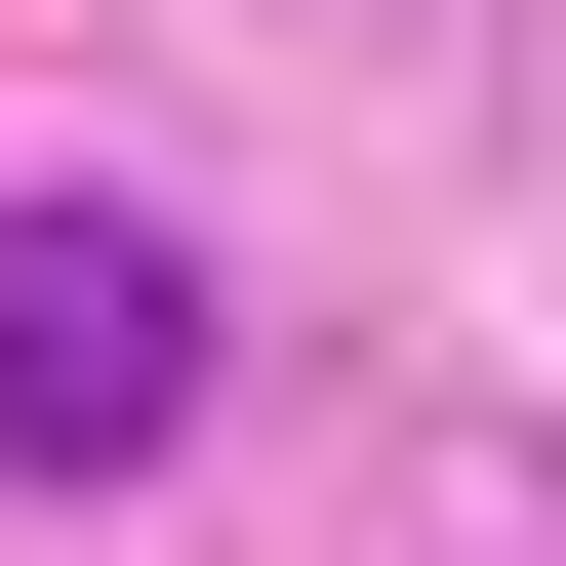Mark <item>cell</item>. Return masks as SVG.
Listing matches in <instances>:
<instances>
[{"label":"cell","instance_id":"obj_1","mask_svg":"<svg viewBox=\"0 0 566 566\" xmlns=\"http://www.w3.org/2000/svg\"><path fill=\"white\" fill-rule=\"evenodd\" d=\"M202 405V243L163 202H0V485H122Z\"/></svg>","mask_w":566,"mask_h":566}]
</instances>
